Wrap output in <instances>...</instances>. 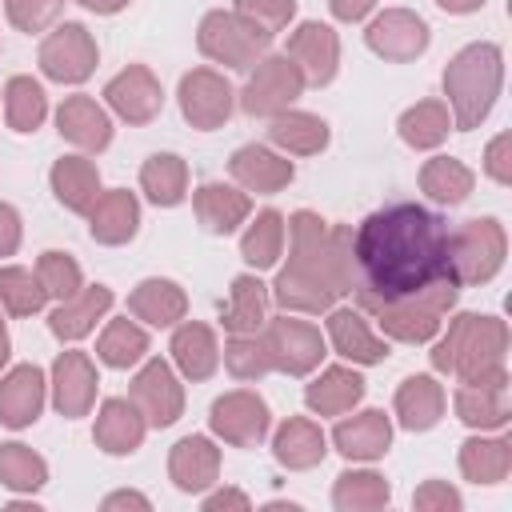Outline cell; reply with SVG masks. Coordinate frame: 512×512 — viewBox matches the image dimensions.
<instances>
[{
	"mask_svg": "<svg viewBox=\"0 0 512 512\" xmlns=\"http://www.w3.org/2000/svg\"><path fill=\"white\" fill-rule=\"evenodd\" d=\"M96 368L84 352H60L56 364H52V400H56V412L76 420V416H88L92 400H96Z\"/></svg>",
	"mask_w": 512,
	"mask_h": 512,
	"instance_id": "cell-17",
	"label": "cell"
},
{
	"mask_svg": "<svg viewBox=\"0 0 512 512\" xmlns=\"http://www.w3.org/2000/svg\"><path fill=\"white\" fill-rule=\"evenodd\" d=\"M448 128H452V116H448V104L440 100H420L400 116V136L412 148H436L448 136Z\"/></svg>",
	"mask_w": 512,
	"mask_h": 512,
	"instance_id": "cell-43",
	"label": "cell"
},
{
	"mask_svg": "<svg viewBox=\"0 0 512 512\" xmlns=\"http://www.w3.org/2000/svg\"><path fill=\"white\" fill-rule=\"evenodd\" d=\"M36 276H40V284H44V292L48 296H56V300H72L84 284V276H80V264L68 256V252H44L40 256V264H36Z\"/></svg>",
	"mask_w": 512,
	"mask_h": 512,
	"instance_id": "cell-48",
	"label": "cell"
},
{
	"mask_svg": "<svg viewBox=\"0 0 512 512\" xmlns=\"http://www.w3.org/2000/svg\"><path fill=\"white\" fill-rule=\"evenodd\" d=\"M60 8L64 0H4V12L20 32H44L60 16Z\"/></svg>",
	"mask_w": 512,
	"mask_h": 512,
	"instance_id": "cell-50",
	"label": "cell"
},
{
	"mask_svg": "<svg viewBox=\"0 0 512 512\" xmlns=\"http://www.w3.org/2000/svg\"><path fill=\"white\" fill-rule=\"evenodd\" d=\"M136 224H140V204L128 188H112L96 196V204L88 208V232L100 244H128L136 236Z\"/></svg>",
	"mask_w": 512,
	"mask_h": 512,
	"instance_id": "cell-23",
	"label": "cell"
},
{
	"mask_svg": "<svg viewBox=\"0 0 512 512\" xmlns=\"http://www.w3.org/2000/svg\"><path fill=\"white\" fill-rule=\"evenodd\" d=\"M504 228L492 216L464 220L448 240V268L456 284H488L504 264Z\"/></svg>",
	"mask_w": 512,
	"mask_h": 512,
	"instance_id": "cell-6",
	"label": "cell"
},
{
	"mask_svg": "<svg viewBox=\"0 0 512 512\" xmlns=\"http://www.w3.org/2000/svg\"><path fill=\"white\" fill-rule=\"evenodd\" d=\"M328 340L352 364H380L388 356V344L376 340L372 328L364 324V316L352 308H328Z\"/></svg>",
	"mask_w": 512,
	"mask_h": 512,
	"instance_id": "cell-25",
	"label": "cell"
},
{
	"mask_svg": "<svg viewBox=\"0 0 512 512\" xmlns=\"http://www.w3.org/2000/svg\"><path fill=\"white\" fill-rule=\"evenodd\" d=\"M284 56L300 68L304 84H328L336 76V64H340V40H336V32L328 24L308 20L288 36V52Z\"/></svg>",
	"mask_w": 512,
	"mask_h": 512,
	"instance_id": "cell-15",
	"label": "cell"
},
{
	"mask_svg": "<svg viewBox=\"0 0 512 512\" xmlns=\"http://www.w3.org/2000/svg\"><path fill=\"white\" fill-rule=\"evenodd\" d=\"M8 352H12V344H8V328H4V316H0V368H4Z\"/></svg>",
	"mask_w": 512,
	"mask_h": 512,
	"instance_id": "cell-59",
	"label": "cell"
},
{
	"mask_svg": "<svg viewBox=\"0 0 512 512\" xmlns=\"http://www.w3.org/2000/svg\"><path fill=\"white\" fill-rule=\"evenodd\" d=\"M228 172H232L236 184L248 188V192H280V188H288V180H292V160L276 156V152L264 148V144H244V148L232 152Z\"/></svg>",
	"mask_w": 512,
	"mask_h": 512,
	"instance_id": "cell-21",
	"label": "cell"
},
{
	"mask_svg": "<svg viewBox=\"0 0 512 512\" xmlns=\"http://www.w3.org/2000/svg\"><path fill=\"white\" fill-rule=\"evenodd\" d=\"M412 504H416L420 512H456V508H460V492L448 488L444 480H428V484L416 488Z\"/></svg>",
	"mask_w": 512,
	"mask_h": 512,
	"instance_id": "cell-51",
	"label": "cell"
},
{
	"mask_svg": "<svg viewBox=\"0 0 512 512\" xmlns=\"http://www.w3.org/2000/svg\"><path fill=\"white\" fill-rule=\"evenodd\" d=\"M204 508H208V512H220V508L248 512V496H244V492H236V488H224V492H212V496L204 500Z\"/></svg>",
	"mask_w": 512,
	"mask_h": 512,
	"instance_id": "cell-55",
	"label": "cell"
},
{
	"mask_svg": "<svg viewBox=\"0 0 512 512\" xmlns=\"http://www.w3.org/2000/svg\"><path fill=\"white\" fill-rule=\"evenodd\" d=\"M220 472V448L208 436H184L168 452V476L180 492H200Z\"/></svg>",
	"mask_w": 512,
	"mask_h": 512,
	"instance_id": "cell-19",
	"label": "cell"
},
{
	"mask_svg": "<svg viewBox=\"0 0 512 512\" xmlns=\"http://www.w3.org/2000/svg\"><path fill=\"white\" fill-rule=\"evenodd\" d=\"M236 12L244 20H252L260 32L276 36L280 28H288V20L296 16V0H236Z\"/></svg>",
	"mask_w": 512,
	"mask_h": 512,
	"instance_id": "cell-49",
	"label": "cell"
},
{
	"mask_svg": "<svg viewBox=\"0 0 512 512\" xmlns=\"http://www.w3.org/2000/svg\"><path fill=\"white\" fill-rule=\"evenodd\" d=\"M272 144L284 148V152H296V156H312L328 144V124L312 112H276L272 116V128H268Z\"/></svg>",
	"mask_w": 512,
	"mask_h": 512,
	"instance_id": "cell-36",
	"label": "cell"
},
{
	"mask_svg": "<svg viewBox=\"0 0 512 512\" xmlns=\"http://www.w3.org/2000/svg\"><path fill=\"white\" fill-rule=\"evenodd\" d=\"M100 360L108 368H132L144 352H148V336L132 324V320H112L104 332H100V344H96Z\"/></svg>",
	"mask_w": 512,
	"mask_h": 512,
	"instance_id": "cell-45",
	"label": "cell"
},
{
	"mask_svg": "<svg viewBox=\"0 0 512 512\" xmlns=\"http://www.w3.org/2000/svg\"><path fill=\"white\" fill-rule=\"evenodd\" d=\"M20 248V216L12 204H0V256H12Z\"/></svg>",
	"mask_w": 512,
	"mask_h": 512,
	"instance_id": "cell-53",
	"label": "cell"
},
{
	"mask_svg": "<svg viewBox=\"0 0 512 512\" xmlns=\"http://www.w3.org/2000/svg\"><path fill=\"white\" fill-rule=\"evenodd\" d=\"M108 308H112V288L92 284V288L76 292L72 300H60V308L48 316V328H52V336H60V340H80V336H88V332L96 328V320H100Z\"/></svg>",
	"mask_w": 512,
	"mask_h": 512,
	"instance_id": "cell-26",
	"label": "cell"
},
{
	"mask_svg": "<svg viewBox=\"0 0 512 512\" xmlns=\"http://www.w3.org/2000/svg\"><path fill=\"white\" fill-rule=\"evenodd\" d=\"M272 452H276V460L284 464V468H316L320 460H324V432H320V424H312V420H304V416H292V420H284L280 428H276V436H272Z\"/></svg>",
	"mask_w": 512,
	"mask_h": 512,
	"instance_id": "cell-30",
	"label": "cell"
},
{
	"mask_svg": "<svg viewBox=\"0 0 512 512\" xmlns=\"http://www.w3.org/2000/svg\"><path fill=\"white\" fill-rule=\"evenodd\" d=\"M508 468H512L508 440H480V436H472V440L460 444V472H464V480H472V484H500L508 476Z\"/></svg>",
	"mask_w": 512,
	"mask_h": 512,
	"instance_id": "cell-38",
	"label": "cell"
},
{
	"mask_svg": "<svg viewBox=\"0 0 512 512\" xmlns=\"http://www.w3.org/2000/svg\"><path fill=\"white\" fill-rule=\"evenodd\" d=\"M180 112L192 128H220L228 116H232V88L220 72L212 68H192L184 80H180Z\"/></svg>",
	"mask_w": 512,
	"mask_h": 512,
	"instance_id": "cell-12",
	"label": "cell"
},
{
	"mask_svg": "<svg viewBox=\"0 0 512 512\" xmlns=\"http://www.w3.org/2000/svg\"><path fill=\"white\" fill-rule=\"evenodd\" d=\"M500 80H504V56L496 44H468L448 60L444 96L452 104L456 128H476L492 112L500 96Z\"/></svg>",
	"mask_w": 512,
	"mask_h": 512,
	"instance_id": "cell-4",
	"label": "cell"
},
{
	"mask_svg": "<svg viewBox=\"0 0 512 512\" xmlns=\"http://www.w3.org/2000/svg\"><path fill=\"white\" fill-rule=\"evenodd\" d=\"M56 128L64 140H72L84 152H100L112 140V120L92 96H68L56 112Z\"/></svg>",
	"mask_w": 512,
	"mask_h": 512,
	"instance_id": "cell-20",
	"label": "cell"
},
{
	"mask_svg": "<svg viewBox=\"0 0 512 512\" xmlns=\"http://www.w3.org/2000/svg\"><path fill=\"white\" fill-rule=\"evenodd\" d=\"M444 12H456V16H464V12H476L484 0H436Z\"/></svg>",
	"mask_w": 512,
	"mask_h": 512,
	"instance_id": "cell-58",
	"label": "cell"
},
{
	"mask_svg": "<svg viewBox=\"0 0 512 512\" xmlns=\"http://www.w3.org/2000/svg\"><path fill=\"white\" fill-rule=\"evenodd\" d=\"M40 68L48 80L80 84L96 68V40L84 24H64L40 44Z\"/></svg>",
	"mask_w": 512,
	"mask_h": 512,
	"instance_id": "cell-10",
	"label": "cell"
},
{
	"mask_svg": "<svg viewBox=\"0 0 512 512\" xmlns=\"http://www.w3.org/2000/svg\"><path fill=\"white\" fill-rule=\"evenodd\" d=\"M172 360L188 380H208L216 372V364H220V348H216L212 328L196 324V320L180 324L176 336H172Z\"/></svg>",
	"mask_w": 512,
	"mask_h": 512,
	"instance_id": "cell-31",
	"label": "cell"
},
{
	"mask_svg": "<svg viewBox=\"0 0 512 512\" xmlns=\"http://www.w3.org/2000/svg\"><path fill=\"white\" fill-rule=\"evenodd\" d=\"M420 188L436 200V204H460L472 192V168L452 160V156H436L420 168Z\"/></svg>",
	"mask_w": 512,
	"mask_h": 512,
	"instance_id": "cell-40",
	"label": "cell"
},
{
	"mask_svg": "<svg viewBox=\"0 0 512 512\" xmlns=\"http://www.w3.org/2000/svg\"><path fill=\"white\" fill-rule=\"evenodd\" d=\"M452 404L468 428H504L508 424V384H460Z\"/></svg>",
	"mask_w": 512,
	"mask_h": 512,
	"instance_id": "cell-32",
	"label": "cell"
},
{
	"mask_svg": "<svg viewBox=\"0 0 512 512\" xmlns=\"http://www.w3.org/2000/svg\"><path fill=\"white\" fill-rule=\"evenodd\" d=\"M128 312L136 316V320H148V324H156V328H168V324H176V320H184V312H188V296H184V288L180 284H172V280H140L136 288H132V296H128Z\"/></svg>",
	"mask_w": 512,
	"mask_h": 512,
	"instance_id": "cell-27",
	"label": "cell"
},
{
	"mask_svg": "<svg viewBox=\"0 0 512 512\" xmlns=\"http://www.w3.org/2000/svg\"><path fill=\"white\" fill-rule=\"evenodd\" d=\"M44 408V372L36 364H20L0 380V424L28 428Z\"/></svg>",
	"mask_w": 512,
	"mask_h": 512,
	"instance_id": "cell-18",
	"label": "cell"
},
{
	"mask_svg": "<svg viewBox=\"0 0 512 512\" xmlns=\"http://www.w3.org/2000/svg\"><path fill=\"white\" fill-rule=\"evenodd\" d=\"M196 216H200V224L208 228V232H216V236H224V232H232L236 224H244L248 220V196L244 192H236V188H228V184H200L196 188Z\"/></svg>",
	"mask_w": 512,
	"mask_h": 512,
	"instance_id": "cell-33",
	"label": "cell"
},
{
	"mask_svg": "<svg viewBox=\"0 0 512 512\" xmlns=\"http://www.w3.org/2000/svg\"><path fill=\"white\" fill-rule=\"evenodd\" d=\"M344 292H352V232L328 228L308 208L292 212L288 264L272 284L276 304L284 312H328Z\"/></svg>",
	"mask_w": 512,
	"mask_h": 512,
	"instance_id": "cell-2",
	"label": "cell"
},
{
	"mask_svg": "<svg viewBox=\"0 0 512 512\" xmlns=\"http://www.w3.org/2000/svg\"><path fill=\"white\" fill-rule=\"evenodd\" d=\"M48 480V464L24 444H0V484L12 492H36Z\"/></svg>",
	"mask_w": 512,
	"mask_h": 512,
	"instance_id": "cell-44",
	"label": "cell"
},
{
	"mask_svg": "<svg viewBox=\"0 0 512 512\" xmlns=\"http://www.w3.org/2000/svg\"><path fill=\"white\" fill-rule=\"evenodd\" d=\"M0 300L12 316H32L44 308L48 292H44L40 276H32L28 268H0Z\"/></svg>",
	"mask_w": 512,
	"mask_h": 512,
	"instance_id": "cell-46",
	"label": "cell"
},
{
	"mask_svg": "<svg viewBox=\"0 0 512 512\" xmlns=\"http://www.w3.org/2000/svg\"><path fill=\"white\" fill-rule=\"evenodd\" d=\"M396 416L408 432H428L444 416V388L432 376H408L396 388Z\"/></svg>",
	"mask_w": 512,
	"mask_h": 512,
	"instance_id": "cell-29",
	"label": "cell"
},
{
	"mask_svg": "<svg viewBox=\"0 0 512 512\" xmlns=\"http://www.w3.org/2000/svg\"><path fill=\"white\" fill-rule=\"evenodd\" d=\"M364 40L376 56L404 64V60H416L428 48V24L408 8H388L368 24Z\"/></svg>",
	"mask_w": 512,
	"mask_h": 512,
	"instance_id": "cell-13",
	"label": "cell"
},
{
	"mask_svg": "<svg viewBox=\"0 0 512 512\" xmlns=\"http://www.w3.org/2000/svg\"><path fill=\"white\" fill-rule=\"evenodd\" d=\"M504 352H508L504 320L460 312V316H452L448 332L432 348V368L456 372L460 384H508Z\"/></svg>",
	"mask_w": 512,
	"mask_h": 512,
	"instance_id": "cell-3",
	"label": "cell"
},
{
	"mask_svg": "<svg viewBox=\"0 0 512 512\" xmlns=\"http://www.w3.org/2000/svg\"><path fill=\"white\" fill-rule=\"evenodd\" d=\"M456 292H460L456 280H436V284H428V288H420L412 296H400L392 304H380L372 316L380 320L384 336H392L400 344H424V340L436 336L440 320L456 304Z\"/></svg>",
	"mask_w": 512,
	"mask_h": 512,
	"instance_id": "cell-5",
	"label": "cell"
},
{
	"mask_svg": "<svg viewBox=\"0 0 512 512\" xmlns=\"http://www.w3.org/2000/svg\"><path fill=\"white\" fill-rule=\"evenodd\" d=\"M448 224L424 204H388L352 236V284L364 312L412 296L436 280H452L448 268Z\"/></svg>",
	"mask_w": 512,
	"mask_h": 512,
	"instance_id": "cell-1",
	"label": "cell"
},
{
	"mask_svg": "<svg viewBox=\"0 0 512 512\" xmlns=\"http://www.w3.org/2000/svg\"><path fill=\"white\" fill-rule=\"evenodd\" d=\"M140 188L148 192L152 204L172 208V204H180L184 192H188V164H184L180 156H172V152H156V156H148L144 168H140Z\"/></svg>",
	"mask_w": 512,
	"mask_h": 512,
	"instance_id": "cell-37",
	"label": "cell"
},
{
	"mask_svg": "<svg viewBox=\"0 0 512 512\" xmlns=\"http://www.w3.org/2000/svg\"><path fill=\"white\" fill-rule=\"evenodd\" d=\"M144 428H148L144 412H140L132 400L112 396V400L100 404V416H96V444H100L104 452H112V456H128V452L140 448Z\"/></svg>",
	"mask_w": 512,
	"mask_h": 512,
	"instance_id": "cell-24",
	"label": "cell"
},
{
	"mask_svg": "<svg viewBox=\"0 0 512 512\" xmlns=\"http://www.w3.org/2000/svg\"><path fill=\"white\" fill-rule=\"evenodd\" d=\"M264 348H268V360L276 372H288V376H308L320 356H324V340L312 324L304 320H288V316H276V320H264V332H260Z\"/></svg>",
	"mask_w": 512,
	"mask_h": 512,
	"instance_id": "cell-8",
	"label": "cell"
},
{
	"mask_svg": "<svg viewBox=\"0 0 512 512\" xmlns=\"http://www.w3.org/2000/svg\"><path fill=\"white\" fill-rule=\"evenodd\" d=\"M132 404L144 412V420L152 428H168V424L180 420L184 392H180V384H176V376H172V368L164 360H148L136 372V380H132Z\"/></svg>",
	"mask_w": 512,
	"mask_h": 512,
	"instance_id": "cell-14",
	"label": "cell"
},
{
	"mask_svg": "<svg viewBox=\"0 0 512 512\" xmlns=\"http://www.w3.org/2000/svg\"><path fill=\"white\" fill-rule=\"evenodd\" d=\"M196 44H200V52H204L208 60H216V64L252 68V64L268 52L272 36L260 32L252 20H244L240 12H208V16L200 20Z\"/></svg>",
	"mask_w": 512,
	"mask_h": 512,
	"instance_id": "cell-7",
	"label": "cell"
},
{
	"mask_svg": "<svg viewBox=\"0 0 512 512\" xmlns=\"http://www.w3.org/2000/svg\"><path fill=\"white\" fill-rule=\"evenodd\" d=\"M76 4H84L88 12H100V16H112V12H120L128 0H76Z\"/></svg>",
	"mask_w": 512,
	"mask_h": 512,
	"instance_id": "cell-57",
	"label": "cell"
},
{
	"mask_svg": "<svg viewBox=\"0 0 512 512\" xmlns=\"http://www.w3.org/2000/svg\"><path fill=\"white\" fill-rule=\"evenodd\" d=\"M224 328L232 332V336H244V332H260L264 328V320H268V292H264V284L256 280V276H236L232 280V296H228V304H224Z\"/></svg>",
	"mask_w": 512,
	"mask_h": 512,
	"instance_id": "cell-35",
	"label": "cell"
},
{
	"mask_svg": "<svg viewBox=\"0 0 512 512\" xmlns=\"http://www.w3.org/2000/svg\"><path fill=\"white\" fill-rule=\"evenodd\" d=\"M332 444L348 460H376L392 444V424H388V416L380 408H368V412H360L352 420H340L332 428Z\"/></svg>",
	"mask_w": 512,
	"mask_h": 512,
	"instance_id": "cell-22",
	"label": "cell"
},
{
	"mask_svg": "<svg viewBox=\"0 0 512 512\" xmlns=\"http://www.w3.org/2000/svg\"><path fill=\"white\" fill-rule=\"evenodd\" d=\"M280 248H284V216H280L276 208H264V212L248 224V232H244V240H240V256H244L252 268H272V264L280 260Z\"/></svg>",
	"mask_w": 512,
	"mask_h": 512,
	"instance_id": "cell-41",
	"label": "cell"
},
{
	"mask_svg": "<svg viewBox=\"0 0 512 512\" xmlns=\"http://www.w3.org/2000/svg\"><path fill=\"white\" fill-rule=\"evenodd\" d=\"M224 364L236 380H256L264 372H272V360H268V348L260 340V332H244V336H232L228 348H224Z\"/></svg>",
	"mask_w": 512,
	"mask_h": 512,
	"instance_id": "cell-47",
	"label": "cell"
},
{
	"mask_svg": "<svg viewBox=\"0 0 512 512\" xmlns=\"http://www.w3.org/2000/svg\"><path fill=\"white\" fill-rule=\"evenodd\" d=\"M360 396H364V380H360L352 368H324V372L304 388L308 408L320 412V416H340V412H348Z\"/></svg>",
	"mask_w": 512,
	"mask_h": 512,
	"instance_id": "cell-34",
	"label": "cell"
},
{
	"mask_svg": "<svg viewBox=\"0 0 512 512\" xmlns=\"http://www.w3.org/2000/svg\"><path fill=\"white\" fill-rule=\"evenodd\" d=\"M116 508H140V512H148V496H140V492H112V496H104V512H116Z\"/></svg>",
	"mask_w": 512,
	"mask_h": 512,
	"instance_id": "cell-56",
	"label": "cell"
},
{
	"mask_svg": "<svg viewBox=\"0 0 512 512\" xmlns=\"http://www.w3.org/2000/svg\"><path fill=\"white\" fill-rule=\"evenodd\" d=\"M4 116L16 132H36L48 116V96L32 76H12L4 84Z\"/></svg>",
	"mask_w": 512,
	"mask_h": 512,
	"instance_id": "cell-39",
	"label": "cell"
},
{
	"mask_svg": "<svg viewBox=\"0 0 512 512\" xmlns=\"http://www.w3.org/2000/svg\"><path fill=\"white\" fill-rule=\"evenodd\" d=\"M484 168H488V176H492L496 184H512V136H508V132H500V136L488 144Z\"/></svg>",
	"mask_w": 512,
	"mask_h": 512,
	"instance_id": "cell-52",
	"label": "cell"
},
{
	"mask_svg": "<svg viewBox=\"0 0 512 512\" xmlns=\"http://www.w3.org/2000/svg\"><path fill=\"white\" fill-rule=\"evenodd\" d=\"M304 92V76L288 56H260L256 72L244 84V112L248 116H276Z\"/></svg>",
	"mask_w": 512,
	"mask_h": 512,
	"instance_id": "cell-9",
	"label": "cell"
},
{
	"mask_svg": "<svg viewBox=\"0 0 512 512\" xmlns=\"http://www.w3.org/2000/svg\"><path fill=\"white\" fill-rule=\"evenodd\" d=\"M212 432L236 448H256L264 436H268V404L248 392V388H236V392H224L216 404H212Z\"/></svg>",
	"mask_w": 512,
	"mask_h": 512,
	"instance_id": "cell-11",
	"label": "cell"
},
{
	"mask_svg": "<svg viewBox=\"0 0 512 512\" xmlns=\"http://www.w3.org/2000/svg\"><path fill=\"white\" fill-rule=\"evenodd\" d=\"M104 100H108V108H112L120 120H128V124H148V120L160 112L164 92H160V80H156L144 64H132V68H124L120 76L108 80Z\"/></svg>",
	"mask_w": 512,
	"mask_h": 512,
	"instance_id": "cell-16",
	"label": "cell"
},
{
	"mask_svg": "<svg viewBox=\"0 0 512 512\" xmlns=\"http://www.w3.org/2000/svg\"><path fill=\"white\" fill-rule=\"evenodd\" d=\"M388 496H392V488L376 472H340L336 488H332V500L340 512H372V508H384Z\"/></svg>",
	"mask_w": 512,
	"mask_h": 512,
	"instance_id": "cell-42",
	"label": "cell"
},
{
	"mask_svg": "<svg viewBox=\"0 0 512 512\" xmlns=\"http://www.w3.org/2000/svg\"><path fill=\"white\" fill-rule=\"evenodd\" d=\"M52 192L56 200L68 208V212H88L96 204V192H100V172L92 160L84 156H60L52 164Z\"/></svg>",
	"mask_w": 512,
	"mask_h": 512,
	"instance_id": "cell-28",
	"label": "cell"
},
{
	"mask_svg": "<svg viewBox=\"0 0 512 512\" xmlns=\"http://www.w3.org/2000/svg\"><path fill=\"white\" fill-rule=\"evenodd\" d=\"M372 4H376V0H328L332 16H336V20H344V24H352V20H364V16L372 12Z\"/></svg>",
	"mask_w": 512,
	"mask_h": 512,
	"instance_id": "cell-54",
	"label": "cell"
}]
</instances>
